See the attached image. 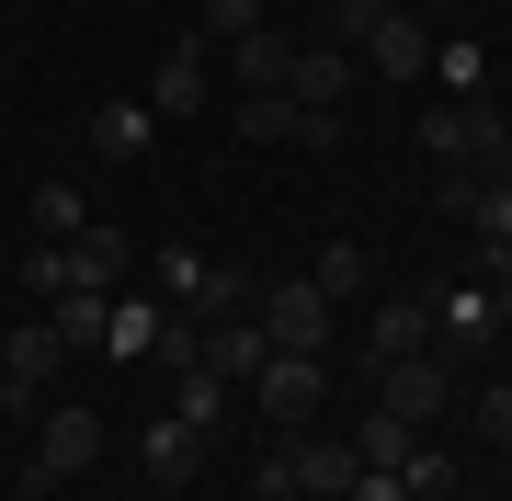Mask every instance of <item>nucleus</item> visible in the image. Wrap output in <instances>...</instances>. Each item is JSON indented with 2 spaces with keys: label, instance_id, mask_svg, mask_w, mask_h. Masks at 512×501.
I'll return each mask as SVG.
<instances>
[{
  "label": "nucleus",
  "instance_id": "nucleus-7",
  "mask_svg": "<svg viewBox=\"0 0 512 501\" xmlns=\"http://www.w3.org/2000/svg\"><path fill=\"white\" fill-rule=\"evenodd\" d=\"M92 456H103V422H92V410H46V422H35V467H23V490H69Z\"/></svg>",
  "mask_w": 512,
  "mask_h": 501
},
{
  "label": "nucleus",
  "instance_id": "nucleus-11",
  "mask_svg": "<svg viewBox=\"0 0 512 501\" xmlns=\"http://www.w3.org/2000/svg\"><path fill=\"white\" fill-rule=\"evenodd\" d=\"M433 342H456V353H478V342H501V297H490V274L478 285H433Z\"/></svg>",
  "mask_w": 512,
  "mask_h": 501
},
{
  "label": "nucleus",
  "instance_id": "nucleus-3",
  "mask_svg": "<svg viewBox=\"0 0 512 501\" xmlns=\"http://www.w3.org/2000/svg\"><path fill=\"white\" fill-rule=\"evenodd\" d=\"M353 456L342 433H296V445H262V501H342L353 490Z\"/></svg>",
  "mask_w": 512,
  "mask_h": 501
},
{
  "label": "nucleus",
  "instance_id": "nucleus-1",
  "mask_svg": "<svg viewBox=\"0 0 512 501\" xmlns=\"http://www.w3.org/2000/svg\"><path fill=\"white\" fill-rule=\"evenodd\" d=\"M330 46L365 57V80H421L433 69V35L410 12H387V0H330Z\"/></svg>",
  "mask_w": 512,
  "mask_h": 501
},
{
  "label": "nucleus",
  "instance_id": "nucleus-9",
  "mask_svg": "<svg viewBox=\"0 0 512 501\" xmlns=\"http://www.w3.org/2000/svg\"><path fill=\"white\" fill-rule=\"evenodd\" d=\"M205 92H217V46H205V35H171V57H160V69H148V114H205Z\"/></svg>",
  "mask_w": 512,
  "mask_h": 501
},
{
  "label": "nucleus",
  "instance_id": "nucleus-2",
  "mask_svg": "<svg viewBox=\"0 0 512 501\" xmlns=\"http://www.w3.org/2000/svg\"><path fill=\"white\" fill-rule=\"evenodd\" d=\"M421 149L456 160L467 183H512V126L490 103H433V114H421Z\"/></svg>",
  "mask_w": 512,
  "mask_h": 501
},
{
  "label": "nucleus",
  "instance_id": "nucleus-4",
  "mask_svg": "<svg viewBox=\"0 0 512 501\" xmlns=\"http://www.w3.org/2000/svg\"><path fill=\"white\" fill-rule=\"evenodd\" d=\"M251 319H262L274 353H330V319H342V308H330L308 274H262V285H251Z\"/></svg>",
  "mask_w": 512,
  "mask_h": 501
},
{
  "label": "nucleus",
  "instance_id": "nucleus-8",
  "mask_svg": "<svg viewBox=\"0 0 512 501\" xmlns=\"http://www.w3.org/2000/svg\"><path fill=\"white\" fill-rule=\"evenodd\" d=\"M376 410H399L410 433H433L444 410H456V365H433V353H410V365H376Z\"/></svg>",
  "mask_w": 512,
  "mask_h": 501
},
{
  "label": "nucleus",
  "instance_id": "nucleus-25",
  "mask_svg": "<svg viewBox=\"0 0 512 501\" xmlns=\"http://www.w3.org/2000/svg\"><path fill=\"white\" fill-rule=\"evenodd\" d=\"M308 285H319L330 308H353V297H365V251H353V240H330V251L308 262Z\"/></svg>",
  "mask_w": 512,
  "mask_h": 501
},
{
  "label": "nucleus",
  "instance_id": "nucleus-19",
  "mask_svg": "<svg viewBox=\"0 0 512 501\" xmlns=\"http://www.w3.org/2000/svg\"><path fill=\"white\" fill-rule=\"evenodd\" d=\"M46 331L69 342V353H103V331H114V297H80V285H57V297H46Z\"/></svg>",
  "mask_w": 512,
  "mask_h": 501
},
{
  "label": "nucleus",
  "instance_id": "nucleus-20",
  "mask_svg": "<svg viewBox=\"0 0 512 501\" xmlns=\"http://www.w3.org/2000/svg\"><path fill=\"white\" fill-rule=\"evenodd\" d=\"M160 342H171V297H114L103 353H160Z\"/></svg>",
  "mask_w": 512,
  "mask_h": 501
},
{
  "label": "nucleus",
  "instance_id": "nucleus-10",
  "mask_svg": "<svg viewBox=\"0 0 512 501\" xmlns=\"http://www.w3.org/2000/svg\"><path fill=\"white\" fill-rule=\"evenodd\" d=\"M444 217L478 240V262H512V183H467V171H444Z\"/></svg>",
  "mask_w": 512,
  "mask_h": 501
},
{
  "label": "nucleus",
  "instance_id": "nucleus-30",
  "mask_svg": "<svg viewBox=\"0 0 512 501\" xmlns=\"http://www.w3.org/2000/svg\"><path fill=\"white\" fill-rule=\"evenodd\" d=\"M399 479H410V501H444V490H456V456H444V445H410Z\"/></svg>",
  "mask_w": 512,
  "mask_h": 501
},
{
  "label": "nucleus",
  "instance_id": "nucleus-5",
  "mask_svg": "<svg viewBox=\"0 0 512 501\" xmlns=\"http://www.w3.org/2000/svg\"><path fill=\"white\" fill-rule=\"evenodd\" d=\"M251 399H262V422H274V433H308L319 410H330V353H262Z\"/></svg>",
  "mask_w": 512,
  "mask_h": 501
},
{
  "label": "nucleus",
  "instance_id": "nucleus-33",
  "mask_svg": "<svg viewBox=\"0 0 512 501\" xmlns=\"http://www.w3.org/2000/svg\"><path fill=\"white\" fill-rule=\"evenodd\" d=\"M342 501H410V479H399V467H353V490Z\"/></svg>",
  "mask_w": 512,
  "mask_h": 501
},
{
  "label": "nucleus",
  "instance_id": "nucleus-13",
  "mask_svg": "<svg viewBox=\"0 0 512 501\" xmlns=\"http://www.w3.org/2000/svg\"><path fill=\"white\" fill-rule=\"evenodd\" d=\"M57 262H69V285H80V297H126L137 240H126V228H80V240H57Z\"/></svg>",
  "mask_w": 512,
  "mask_h": 501
},
{
  "label": "nucleus",
  "instance_id": "nucleus-15",
  "mask_svg": "<svg viewBox=\"0 0 512 501\" xmlns=\"http://www.w3.org/2000/svg\"><path fill=\"white\" fill-rule=\"evenodd\" d=\"M262 353H274V342H262V319H217V331H194V365H205V376H228V388H251Z\"/></svg>",
  "mask_w": 512,
  "mask_h": 501
},
{
  "label": "nucleus",
  "instance_id": "nucleus-6",
  "mask_svg": "<svg viewBox=\"0 0 512 501\" xmlns=\"http://www.w3.org/2000/svg\"><path fill=\"white\" fill-rule=\"evenodd\" d=\"M57 365H69V342H57L46 319L0 331V410H35V422H46V388H57Z\"/></svg>",
  "mask_w": 512,
  "mask_h": 501
},
{
  "label": "nucleus",
  "instance_id": "nucleus-14",
  "mask_svg": "<svg viewBox=\"0 0 512 501\" xmlns=\"http://www.w3.org/2000/svg\"><path fill=\"white\" fill-rule=\"evenodd\" d=\"M217 69L239 80V92H285V69H296V46L274 35V23H251V35H228V46H217Z\"/></svg>",
  "mask_w": 512,
  "mask_h": 501
},
{
  "label": "nucleus",
  "instance_id": "nucleus-22",
  "mask_svg": "<svg viewBox=\"0 0 512 501\" xmlns=\"http://www.w3.org/2000/svg\"><path fill=\"white\" fill-rule=\"evenodd\" d=\"M148 137H160L148 103H103V114H92V149H103V160H148Z\"/></svg>",
  "mask_w": 512,
  "mask_h": 501
},
{
  "label": "nucleus",
  "instance_id": "nucleus-23",
  "mask_svg": "<svg viewBox=\"0 0 512 501\" xmlns=\"http://www.w3.org/2000/svg\"><path fill=\"white\" fill-rule=\"evenodd\" d=\"M239 137L251 149H296V92H239Z\"/></svg>",
  "mask_w": 512,
  "mask_h": 501
},
{
  "label": "nucleus",
  "instance_id": "nucleus-34",
  "mask_svg": "<svg viewBox=\"0 0 512 501\" xmlns=\"http://www.w3.org/2000/svg\"><path fill=\"white\" fill-rule=\"evenodd\" d=\"M490 297H501V331H512V262H490Z\"/></svg>",
  "mask_w": 512,
  "mask_h": 501
},
{
  "label": "nucleus",
  "instance_id": "nucleus-21",
  "mask_svg": "<svg viewBox=\"0 0 512 501\" xmlns=\"http://www.w3.org/2000/svg\"><path fill=\"white\" fill-rule=\"evenodd\" d=\"M171 422L217 433V422H228V376H205V365H171Z\"/></svg>",
  "mask_w": 512,
  "mask_h": 501
},
{
  "label": "nucleus",
  "instance_id": "nucleus-29",
  "mask_svg": "<svg viewBox=\"0 0 512 501\" xmlns=\"http://www.w3.org/2000/svg\"><path fill=\"white\" fill-rule=\"evenodd\" d=\"M478 69H490L478 46H433V80H444V103H478Z\"/></svg>",
  "mask_w": 512,
  "mask_h": 501
},
{
  "label": "nucleus",
  "instance_id": "nucleus-32",
  "mask_svg": "<svg viewBox=\"0 0 512 501\" xmlns=\"http://www.w3.org/2000/svg\"><path fill=\"white\" fill-rule=\"evenodd\" d=\"M251 23H262V0H205L194 35H205V46H228V35H251Z\"/></svg>",
  "mask_w": 512,
  "mask_h": 501
},
{
  "label": "nucleus",
  "instance_id": "nucleus-28",
  "mask_svg": "<svg viewBox=\"0 0 512 501\" xmlns=\"http://www.w3.org/2000/svg\"><path fill=\"white\" fill-rule=\"evenodd\" d=\"M296 149H353V114H330V103H296Z\"/></svg>",
  "mask_w": 512,
  "mask_h": 501
},
{
  "label": "nucleus",
  "instance_id": "nucleus-16",
  "mask_svg": "<svg viewBox=\"0 0 512 501\" xmlns=\"http://www.w3.org/2000/svg\"><path fill=\"white\" fill-rule=\"evenodd\" d=\"M410 353H433V308H421V297H387L365 319V365H410Z\"/></svg>",
  "mask_w": 512,
  "mask_h": 501
},
{
  "label": "nucleus",
  "instance_id": "nucleus-17",
  "mask_svg": "<svg viewBox=\"0 0 512 501\" xmlns=\"http://www.w3.org/2000/svg\"><path fill=\"white\" fill-rule=\"evenodd\" d=\"M251 262H205V285H194V308H171V319H194V331H217V319H251Z\"/></svg>",
  "mask_w": 512,
  "mask_h": 501
},
{
  "label": "nucleus",
  "instance_id": "nucleus-26",
  "mask_svg": "<svg viewBox=\"0 0 512 501\" xmlns=\"http://www.w3.org/2000/svg\"><path fill=\"white\" fill-rule=\"evenodd\" d=\"M23 217H35V240H80V228H92V205H80L69 183H35V205H23Z\"/></svg>",
  "mask_w": 512,
  "mask_h": 501
},
{
  "label": "nucleus",
  "instance_id": "nucleus-18",
  "mask_svg": "<svg viewBox=\"0 0 512 501\" xmlns=\"http://www.w3.org/2000/svg\"><path fill=\"white\" fill-rule=\"evenodd\" d=\"M137 456H148V479H160V490H183L194 467H205V433H194V422H171V410H160V422H148V445H137Z\"/></svg>",
  "mask_w": 512,
  "mask_h": 501
},
{
  "label": "nucleus",
  "instance_id": "nucleus-12",
  "mask_svg": "<svg viewBox=\"0 0 512 501\" xmlns=\"http://www.w3.org/2000/svg\"><path fill=\"white\" fill-rule=\"evenodd\" d=\"M285 92H296V103H330V114H342L353 92H365V57L319 35V46H296V69H285Z\"/></svg>",
  "mask_w": 512,
  "mask_h": 501
},
{
  "label": "nucleus",
  "instance_id": "nucleus-27",
  "mask_svg": "<svg viewBox=\"0 0 512 501\" xmlns=\"http://www.w3.org/2000/svg\"><path fill=\"white\" fill-rule=\"evenodd\" d=\"M467 422H478V445H501V456H512V376H490V388L467 399Z\"/></svg>",
  "mask_w": 512,
  "mask_h": 501
},
{
  "label": "nucleus",
  "instance_id": "nucleus-31",
  "mask_svg": "<svg viewBox=\"0 0 512 501\" xmlns=\"http://www.w3.org/2000/svg\"><path fill=\"white\" fill-rule=\"evenodd\" d=\"M194 285H205V251L171 240V251H160V297H171V308H194Z\"/></svg>",
  "mask_w": 512,
  "mask_h": 501
},
{
  "label": "nucleus",
  "instance_id": "nucleus-24",
  "mask_svg": "<svg viewBox=\"0 0 512 501\" xmlns=\"http://www.w3.org/2000/svg\"><path fill=\"white\" fill-rule=\"evenodd\" d=\"M342 445H353V456H365V467H410V445H421V433L399 422V410H365V422H353V433H342Z\"/></svg>",
  "mask_w": 512,
  "mask_h": 501
}]
</instances>
